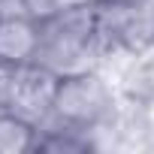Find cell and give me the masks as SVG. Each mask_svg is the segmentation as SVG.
I'll return each mask as SVG.
<instances>
[{
    "instance_id": "7a4b0ae2",
    "label": "cell",
    "mask_w": 154,
    "mask_h": 154,
    "mask_svg": "<svg viewBox=\"0 0 154 154\" xmlns=\"http://www.w3.org/2000/svg\"><path fill=\"white\" fill-rule=\"evenodd\" d=\"M42 48V21L30 12H3L0 15V66H27L36 63Z\"/></svg>"
},
{
    "instance_id": "3957f363",
    "label": "cell",
    "mask_w": 154,
    "mask_h": 154,
    "mask_svg": "<svg viewBox=\"0 0 154 154\" xmlns=\"http://www.w3.org/2000/svg\"><path fill=\"white\" fill-rule=\"evenodd\" d=\"M39 136L30 118L3 109L0 112V154H24L30 148H36Z\"/></svg>"
},
{
    "instance_id": "277c9868",
    "label": "cell",
    "mask_w": 154,
    "mask_h": 154,
    "mask_svg": "<svg viewBox=\"0 0 154 154\" xmlns=\"http://www.w3.org/2000/svg\"><path fill=\"white\" fill-rule=\"evenodd\" d=\"M51 6H54V15H57V12H75V9L100 6V0H51Z\"/></svg>"
},
{
    "instance_id": "6da1fadb",
    "label": "cell",
    "mask_w": 154,
    "mask_h": 154,
    "mask_svg": "<svg viewBox=\"0 0 154 154\" xmlns=\"http://www.w3.org/2000/svg\"><path fill=\"white\" fill-rule=\"evenodd\" d=\"M109 109V91L100 75L94 72H63L54 82L51 112L66 127L97 124Z\"/></svg>"
},
{
    "instance_id": "5b68a950",
    "label": "cell",
    "mask_w": 154,
    "mask_h": 154,
    "mask_svg": "<svg viewBox=\"0 0 154 154\" xmlns=\"http://www.w3.org/2000/svg\"><path fill=\"white\" fill-rule=\"evenodd\" d=\"M145 0H100V6H106V9H136Z\"/></svg>"
}]
</instances>
